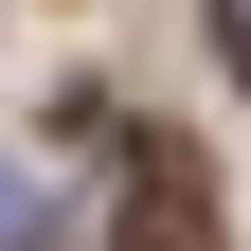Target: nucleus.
I'll return each instance as SVG.
<instances>
[{"instance_id": "obj_1", "label": "nucleus", "mask_w": 251, "mask_h": 251, "mask_svg": "<svg viewBox=\"0 0 251 251\" xmlns=\"http://www.w3.org/2000/svg\"><path fill=\"white\" fill-rule=\"evenodd\" d=\"M126 251H215V198L179 144H144V179H126Z\"/></svg>"}, {"instance_id": "obj_3", "label": "nucleus", "mask_w": 251, "mask_h": 251, "mask_svg": "<svg viewBox=\"0 0 251 251\" xmlns=\"http://www.w3.org/2000/svg\"><path fill=\"white\" fill-rule=\"evenodd\" d=\"M215 54H233V72H251V0H215Z\"/></svg>"}, {"instance_id": "obj_2", "label": "nucleus", "mask_w": 251, "mask_h": 251, "mask_svg": "<svg viewBox=\"0 0 251 251\" xmlns=\"http://www.w3.org/2000/svg\"><path fill=\"white\" fill-rule=\"evenodd\" d=\"M18 233H36V179H18V162H0V251H18Z\"/></svg>"}]
</instances>
